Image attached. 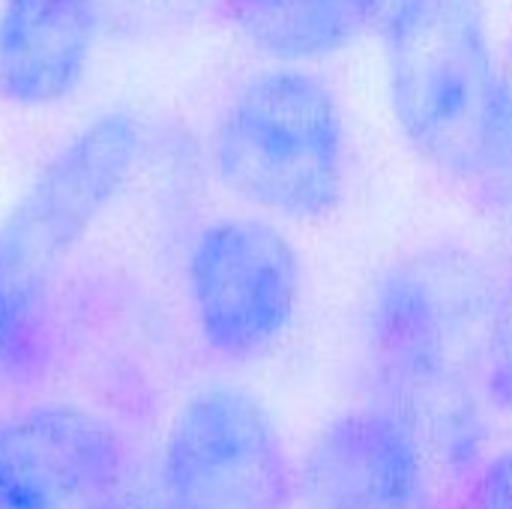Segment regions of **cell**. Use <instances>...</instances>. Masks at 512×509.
Segmentation results:
<instances>
[{"mask_svg":"<svg viewBox=\"0 0 512 509\" xmlns=\"http://www.w3.org/2000/svg\"><path fill=\"white\" fill-rule=\"evenodd\" d=\"M216 180L282 219H324L345 192V120L312 72L276 66L240 84L210 129Z\"/></svg>","mask_w":512,"mask_h":509,"instance_id":"3957f363","label":"cell"},{"mask_svg":"<svg viewBox=\"0 0 512 509\" xmlns=\"http://www.w3.org/2000/svg\"><path fill=\"white\" fill-rule=\"evenodd\" d=\"M90 509H120V507H114V504H111V498H108V501H102V504H96V507H90Z\"/></svg>","mask_w":512,"mask_h":509,"instance_id":"5bb4252c","label":"cell"},{"mask_svg":"<svg viewBox=\"0 0 512 509\" xmlns=\"http://www.w3.org/2000/svg\"><path fill=\"white\" fill-rule=\"evenodd\" d=\"M297 489L312 509H435L420 438L390 408L351 411L324 426Z\"/></svg>","mask_w":512,"mask_h":509,"instance_id":"ba28073f","label":"cell"},{"mask_svg":"<svg viewBox=\"0 0 512 509\" xmlns=\"http://www.w3.org/2000/svg\"><path fill=\"white\" fill-rule=\"evenodd\" d=\"M225 12L252 48L285 66L330 57L363 30L354 0H225Z\"/></svg>","mask_w":512,"mask_h":509,"instance_id":"30bf717a","label":"cell"},{"mask_svg":"<svg viewBox=\"0 0 512 509\" xmlns=\"http://www.w3.org/2000/svg\"><path fill=\"white\" fill-rule=\"evenodd\" d=\"M405 141L435 171L477 183L504 105V66L480 0H423L384 36Z\"/></svg>","mask_w":512,"mask_h":509,"instance_id":"7a4b0ae2","label":"cell"},{"mask_svg":"<svg viewBox=\"0 0 512 509\" xmlns=\"http://www.w3.org/2000/svg\"><path fill=\"white\" fill-rule=\"evenodd\" d=\"M162 489L168 509H285L297 474L267 408L246 390L213 387L174 414Z\"/></svg>","mask_w":512,"mask_h":509,"instance_id":"5b68a950","label":"cell"},{"mask_svg":"<svg viewBox=\"0 0 512 509\" xmlns=\"http://www.w3.org/2000/svg\"><path fill=\"white\" fill-rule=\"evenodd\" d=\"M486 210L512 219V69L504 66V105L492 138L489 162L474 183Z\"/></svg>","mask_w":512,"mask_h":509,"instance_id":"8fae6325","label":"cell"},{"mask_svg":"<svg viewBox=\"0 0 512 509\" xmlns=\"http://www.w3.org/2000/svg\"><path fill=\"white\" fill-rule=\"evenodd\" d=\"M99 36V0L0 3V99L48 108L75 93Z\"/></svg>","mask_w":512,"mask_h":509,"instance_id":"9c48e42d","label":"cell"},{"mask_svg":"<svg viewBox=\"0 0 512 509\" xmlns=\"http://www.w3.org/2000/svg\"><path fill=\"white\" fill-rule=\"evenodd\" d=\"M498 294L486 270L468 255L435 252L399 264L381 282L372 315V357L378 381L414 432L432 411L450 444L465 441L468 423L453 420L441 402H465L453 393V354L474 327H489Z\"/></svg>","mask_w":512,"mask_h":509,"instance_id":"277c9868","label":"cell"},{"mask_svg":"<svg viewBox=\"0 0 512 509\" xmlns=\"http://www.w3.org/2000/svg\"><path fill=\"white\" fill-rule=\"evenodd\" d=\"M144 153L135 117L102 114L75 132L0 222V384L30 372L45 294Z\"/></svg>","mask_w":512,"mask_h":509,"instance_id":"6da1fadb","label":"cell"},{"mask_svg":"<svg viewBox=\"0 0 512 509\" xmlns=\"http://www.w3.org/2000/svg\"><path fill=\"white\" fill-rule=\"evenodd\" d=\"M120 474V438L84 408L36 405L0 420V509H90Z\"/></svg>","mask_w":512,"mask_h":509,"instance_id":"52a82bcc","label":"cell"},{"mask_svg":"<svg viewBox=\"0 0 512 509\" xmlns=\"http://www.w3.org/2000/svg\"><path fill=\"white\" fill-rule=\"evenodd\" d=\"M423 0H354L360 24L384 36L393 24H399L411 9H417Z\"/></svg>","mask_w":512,"mask_h":509,"instance_id":"4fadbf2b","label":"cell"},{"mask_svg":"<svg viewBox=\"0 0 512 509\" xmlns=\"http://www.w3.org/2000/svg\"><path fill=\"white\" fill-rule=\"evenodd\" d=\"M462 509H512V450L480 474Z\"/></svg>","mask_w":512,"mask_h":509,"instance_id":"7c38bea8","label":"cell"},{"mask_svg":"<svg viewBox=\"0 0 512 509\" xmlns=\"http://www.w3.org/2000/svg\"><path fill=\"white\" fill-rule=\"evenodd\" d=\"M189 300L210 351L252 360L291 327L303 273L291 240L264 219H219L192 243Z\"/></svg>","mask_w":512,"mask_h":509,"instance_id":"8992f818","label":"cell"}]
</instances>
